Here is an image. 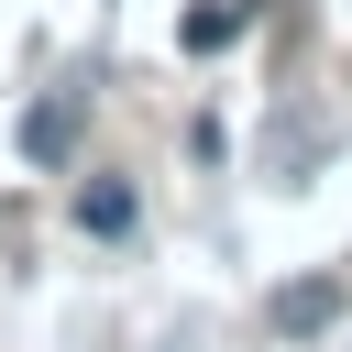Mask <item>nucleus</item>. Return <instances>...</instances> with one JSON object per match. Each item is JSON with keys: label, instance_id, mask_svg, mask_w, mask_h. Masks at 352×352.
<instances>
[{"label": "nucleus", "instance_id": "1", "mask_svg": "<svg viewBox=\"0 0 352 352\" xmlns=\"http://www.w3.org/2000/svg\"><path fill=\"white\" fill-rule=\"evenodd\" d=\"M77 121H88V88L33 99V110H22V154H33V165H66V154H77Z\"/></svg>", "mask_w": 352, "mask_h": 352}, {"label": "nucleus", "instance_id": "2", "mask_svg": "<svg viewBox=\"0 0 352 352\" xmlns=\"http://www.w3.org/2000/svg\"><path fill=\"white\" fill-rule=\"evenodd\" d=\"M341 319V275H297V286H275V330H330Z\"/></svg>", "mask_w": 352, "mask_h": 352}, {"label": "nucleus", "instance_id": "3", "mask_svg": "<svg viewBox=\"0 0 352 352\" xmlns=\"http://www.w3.org/2000/svg\"><path fill=\"white\" fill-rule=\"evenodd\" d=\"M77 231L121 242V231H132V187H121V176H88V187H77Z\"/></svg>", "mask_w": 352, "mask_h": 352}, {"label": "nucleus", "instance_id": "4", "mask_svg": "<svg viewBox=\"0 0 352 352\" xmlns=\"http://www.w3.org/2000/svg\"><path fill=\"white\" fill-rule=\"evenodd\" d=\"M242 22H253V0H209V11H187V33H176V44H187V55H220Z\"/></svg>", "mask_w": 352, "mask_h": 352}]
</instances>
